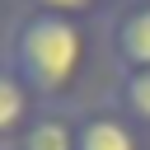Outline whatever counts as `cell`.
<instances>
[{
  "instance_id": "obj_1",
  "label": "cell",
  "mask_w": 150,
  "mask_h": 150,
  "mask_svg": "<svg viewBox=\"0 0 150 150\" xmlns=\"http://www.w3.org/2000/svg\"><path fill=\"white\" fill-rule=\"evenodd\" d=\"M5 61L23 75L33 98L42 108H66L80 112L89 108V84L98 70V56H108L103 23L66 19V14H38L19 9L5 28Z\"/></svg>"
},
{
  "instance_id": "obj_2",
  "label": "cell",
  "mask_w": 150,
  "mask_h": 150,
  "mask_svg": "<svg viewBox=\"0 0 150 150\" xmlns=\"http://www.w3.org/2000/svg\"><path fill=\"white\" fill-rule=\"evenodd\" d=\"M103 42L112 75L150 70V0H117L103 19Z\"/></svg>"
},
{
  "instance_id": "obj_3",
  "label": "cell",
  "mask_w": 150,
  "mask_h": 150,
  "mask_svg": "<svg viewBox=\"0 0 150 150\" xmlns=\"http://www.w3.org/2000/svg\"><path fill=\"white\" fill-rule=\"evenodd\" d=\"M75 150H150V136L103 94L80 108V145Z\"/></svg>"
},
{
  "instance_id": "obj_4",
  "label": "cell",
  "mask_w": 150,
  "mask_h": 150,
  "mask_svg": "<svg viewBox=\"0 0 150 150\" xmlns=\"http://www.w3.org/2000/svg\"><path fill=\"white\" fill-rule=\"evenodd\" d=\"M38 98H33V89L23 84V75L5 61V52H0V150H14V141L23 136V127L38 117Z\"/></svg>"
},
{
  "instance_id": "obj_5",
  "label": "cell",
  "mask_w": 150,
  "mask_h": 150,
  "mask_svg": "<svg viewBox=\"0 0 150 150\" xmlns=\"http://www.w3.org/2000/svg\"><path fill=\"white\" fill-rule=\"evenodd\" d=\"M75 145H80V112L66 108H38V117L14 141V150H75Z\"/></svg>"
},
{
  "instance_id": "obj_6",
  "label": "cell",
  "mask_w": 150,
  "mask_h": 150,
  "mask_svg": "<svg viewBox=\"0 0 150 150\" xmlns=\"http://www.w3.org/2000/svg\"><path fill=\"white\" fill-rule=\"evenodd\" d=\"M145 136H150V70H136V75H112L108 89H103Z\"/></svg>"
},
{
  "instance_id": "obj_7",
  "label": "cell",
  "mask_w": 150,
  "mask_h": 150,
  "mask_svg": "<svg viewBox=\"0 0 150 150\" xmlns=\"http://www.w3.org/2000/svg\"><path fill=\"white\" fill-rule=\"evenodd\" d=\"M117 0H19V9H38V14H66V19H84V23H103L112 14Z\"/></svg>"
}]
</instances>
